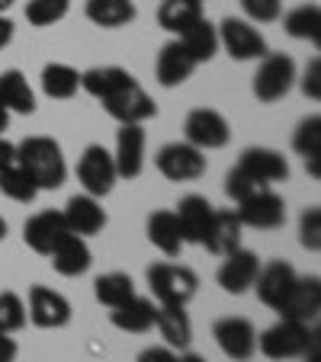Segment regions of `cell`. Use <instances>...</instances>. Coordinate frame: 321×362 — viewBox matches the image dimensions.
Returning a JSON list of instances; mask_svg holds the SVG:
<instances>
[{
  "mask_svg": "<svg viewBox=\"0 0 321 362\" xmlns=\"http://www.w3.org/2000/svg\"><path fill=\"white\" fill-rule=\"evenodd\" d=\"M16 164L33 177V183L39 189H58L64 183V177H68L62 144L42 135H33L16 144Z\"/></svg>",
  "mask_w": 321,
  "mask_h": 362,
  "instance_id": "obj_1",
  "label": "cell"
},
{
  "mask_svg": "<svg viewBox=\"0 0 321 362\" xmlns=\"http://www.w3.org/2000/svg\"><path fill=\"white\" fill-rule=\"evenodd\" d=\"M100 103H103V110L110 112L119 125H142V122H148V119L157 116L154 100H151L142 87H138L135 77L123 81L116 90H113V93L103 96Z\"/></svg>",
  "mask_w": 321,
  "mask_h": 362,
  "instance_id": "obj_2",
  "label": "cell"
},
{
  "mask_svg": "<svg viewBox=\"0 0 321 362\" xmlns=\"http://www.w3.org/2000/svg\"><path fill=\"white\" fill-rule=\"evenodd\" d=\"M148 286L157 305H186L196 295L199 279L193 269L177 267V263H154L148 267Z\"/></svg>",
  "mask_w": 321,
  "mask_h": 362,
  "instance_id": "obj_3",
  "label": "cell"
},
{
  "mask_svg": "<svg viewBox=\"0 0 321 362\" xmlns=\"http://www.w3.org/2000/svg\"><path fill=\"white\" fill-rule=\"evenodd\" d=\"M312 330L308 324H299V321H289V317H280L274 327H266L264 334L257 337V349L274 362H283V359H295L302 356V349L308 346L312 340Z\"/></svg>",
  "mask_w": 321,
  "mask_h": 362,
  "instance_id": "obj_4",
  "label": "cell"
},
{
  "mask_svg": "<svg viewBox=\"0 0 321 362\" xmlns=\"http://www.w3.org/2000/svg\"><path fill=\"white\" fill-rule=\"evenodd\" d=\"M77 180H81L84 192L94 199L110 196L113 186H116L119 173H116V160L103 144H90L84 148L81 160H77Z\"/></svg>",
  "mask_w": 321,
  "mask_h": 362,
  "instance_id": "obj_5",
  "label": "cell"
},
{
  "mask_svg": "<svg viewBox=\"0 0 321 362\" xmlns=\"http://www.w3.org/2000/svg\"><path fill=\"white\" fill-rule=\"evenodd\" d=\"M293 81H295V64L289 55H270L266 52L260 58V68L254 74V96L260 103H276L293 90Z\"/></svg>",
  "mask_w": 321,
  "mask_h": 362,
  "instance_id": "obj_6",
  "label": "cell"
},
{
  "mask_svg": "<svg viewBox=\"0 0 321 362\" xmlns=\"http://www.w3.org/2000/svg\"><path fill=\"white\" fill-rule=\"evenodd\" d=\"M154 164L171 183H186V180H199L205 173V154L193 148L190 141H171L157 151Z\"/></svg>",
  "mask_w": 321,
  "mask_h": 362,
  "instance_id": "obj_7",
  "label": "cell"
},
{
  "mask_svg": "<svg viewBox=\"0 0 321 362\" xmlns=\"http://www.w3.org/2000/svg\"><path fill=\"white\" fill-rule=\"evenodd\" d=\"M184 132H186V141L199 151H215L232 141V125L225 122V116L215 110H205V106H199V110H193L186 116Z\"/></svg>",
  "mask_w": 321,
  "mask_h": 362,
  "instance_id": "obj_8",
  "label": "cell"
},
{
  "mask_svg": "<svg viewBox=\"0 0 321 362\" xmlns=\"http://www.w3.org/2000/svg\"><path fill=\"white\" fill-rule=\"evenodd\" d=\"M219 45L225 48L235 62H257L266 55V39L247 20L228 16L219 26Z\"/></svg>",
  "mask_w": 321,
  "mask_h": 362,
  "instance_id": "obj_9",
  "label": "cell"
},
{
  "mask_svg": "<svg viewBox=\"0 0 321 362\" xmlns=\"http://www.w3.org/2000/svg\"><path fill=\"white\" fill-rule=\"evenodd\" d=\"M280 317L299 324H312L321 311V279L318 276H295L293 288L286 292V298L280 301Z\"/></svg>",
  "mask_w": 321,
  "mask_h": 362,
  "instance_id": "obj_10",
  "label": "cell"
},
{
  "mask_svg": "<svg viewBox=\"0 0 321 362\" xmlns=\"http://www.w3.org/2000/svg\"><path fill=\"white\" fill-rule=\"evenodd\" d=\"M238 218L244 228H257V231H270V228H280L286 221V202L276 196L274 189H260L251 199L238 202Z\"/></svg>",
  "mask_w": 321,
  "mask_h": 362,
  "instance_id": "obj_11",
  "label": "cell"
},
{
  "mask_svg": "<svg viewBox=\"0 0 321 362\" xmlns=\"http://www.w3.org/2000/svg\"><path fill=\"white\" fill-rule=\"evenodd\" d=\"M29 321L42 330H58L71 321V301L48 286L29 288Z\"/></svg>",
  "mask_w": 321,
  "mask_h": 362,
  "instance_id": "obj_12",
  "label": "cell"
},
{
  "mask_svg": "<svg viewBox=\"0 0 321 362\" xmlns=\"http://www.w3.org/2000/svg\"><path fill=\"white\" fill-rule=\"evenodd\" d=\"M212 337L219 343V349L235 362H247L257 349V330L247 317H222L215 327H212Z\"/></svg>",
  "mask_w": 321,
  "mask_h": 362,
  "instance_id": "obj_13",
  "label": "cell"
},
{
  "mask_svg": "<svg viewBox=\"0 0 321 362\" xmlns=\"http://www.w3.org/2000/svg\"><path fill=\"white\" fill-rule=\"evenodd\" d=\"M68 234H71V228L62 212H39L23 225V240L29 244V250L42 253V257H48Z\"/></svg>",
  "mask_w": 321,
  "mask_h": 362,
  "instance_id": "obj_14",
  "label": "cell"
},
{
  "mask_svg": "<svg viewBox=\"0 0 321 362\" xmlns=\"http://www.w3.org/2000/svg\"><path fill=\"white\" fill-rule=\"evenodd\" d=\"M260 273V260L257 253L251 250H232L225 253V263L219 267V273H215V279H219V286L225 288V292L232 295H244L247 288H254V279H257Z\"/></svg>",
  "mask_w": 321,
  "mask_h": 362,
  "instance_id": "obj_15",
  "label": "cell"
},
{
  "mask_svg": "<svg viewBox=\"0 0 321 362\" xmlns=\"http://www.w3.org/2000/svg\"><path fill=\"white\" fill-rule=\"evenodd\" d=\"M238 167L247 173V177H254L257 183H264V186L283 183V180L289 177L286 158H283L280 151H274V148H247L244 154H241Z\"/></svg>",
  "mask_w": 321,
  "mask_h": 362,
  "instance_id": "obj_16",
  "label": "cell"
},
{
  "mask_svg": "<svg viewBox=\"0 0 321 362\" xmlns=\"http://www.w3.org/2000/svg\"><path fill=\"white\" fill-rule=\"evenodd\" d=\"M212 202L205 196H184L177 205V225H180V238L184 244H203L205 231H209V221H212Z\"/></svg>",
  "mask_w": 321,
  "mask_h": 362,
  "instance_id": "obj_17",
  "label": "cell"
},
{
  "mask_svg": "<svg viewBox=\"0 0 321 362\" xmlns=\"http://www.w3.org/2000/svg\"><path fill=\"white\" fill-rule=\"evenodd\" d=\"M295 282V269L293 263L286 260H274V263H266V267H260L257 279H254V288H257V298L264 301L266 308H280V301L286 298V292L293 288Z\"/></svg>",
  "mask_w": 321,
  "mask_h": 362,
  "instance_id": "obj_18",
  "label": "cell"
},
{
  "mask_svg": "<svg viewBox=\"0 0 321 362\" xmlns=\"http://www.w3.org/2000/svg\"><path fill=\"white\" fill-rule=\"evenodd\" d=\"M196 68L199 64L193 62V55L180 45V39L167 42L154 62V74H157V83H161V87H180L184 81H190V74Z\"/></svg>",
  "mask_w": 321,
  "mask_h": 362,
  "instance_id": "obj_19",
  "label": "cell"
},
{
  "mask_svg": "<svg viewBox=\"0 0 321 362\" xmlns=\"http://www.w3.org/2000/svg\"><path fill=\"white\" fill-rule=\"evenodd\" d=\"M116 173L123 180H135L145 167V129L142 125H123L116 138Z\"/></svg>",
  "mask_w": 321,
  "mask_h": 362,
  "instance_id": "obj_20",
  "label": "cell"
},
{
  "mask_svg": "<svg viewBox=\"0 0 321 362\" xmlns=\"http://www.w3.org/2000/svg\"><path fill=\"white\" fill-rule=\"evenodd\" d=\"M64 221H68L71 234L77 238H90V234H100L103 225H106V212H103V205L96 202L94 196H71L68 205H64Z\"/></svg>",
  "mask_w": 321,
  "mask_h": 362,
  "instance_id": "obj_21",
  "label": "cell"
},
{
  "mask_svg": "<svg viewBox=\"0 0 321 362\" xmlns=\"http://www.w3.org/2000/svg\"><path fill=\"white\" fill-rule=\"evenodd\" d=\"M241 231H244V225H241L238 212H232V209H215L203 247H209L212 253L225 257V253H232L241 247Z\"/></svg>",
  "mask_w": 321,
  "mask_h": 362,
  "instance_id": "obj_22",
  "label": "cell"
},
{
  "mask_svg": "<svg viewBox=\"0 0 321 362\" xmlns=\"http://www.w3.org/2000/svg\"><path fill=\"white\" fill-rule=\"evenodd\" d=\"M52 257V267H55L58 276H68V279H74V276H84L90 269V263H94V253H90L87 240L77 238V234H68V238L62 240V244L55 247V250L48 253Z\"/></svg>",
  "mask_w": 321,
  "mask_h": 362,
  "instance_id": "obj_23",
  "label": "cell"
},
{
  "mask_svg": "<svg viewBox=\"0 0 321 362\" xmlns=\"http://www.w3.org/2000/svg\"><path fill=\"white\" fill-rule=\"evenodd\" d=\"M154 327L161 330L171 349H186L193 340V321L186 315V305H157Z\"/></svg>",
  "mask_w": 321,
  "mask_h": 362,
  "instance_id": "obj_24",
  "label": "cell"
},
{
  "mask_svg": "<svg viewBox=\"0 0 321 362\" xmlns=\"http://www.w3.org/2000/svg\"><path fill=\"white\" fill-rule=\"evenodd\" d=\"M154 315H157V305L151 298H138V295H132L125 305L113 308V327L125 330V334H145V330L154 327Z\"/></svg>",
  "mask_w": 321,
  "mask_h": 362,
  "instance_id": "obj_25",
  "label": "cell"
},
{
  "mask_svg": "<svg viewBox=\"0 0 321 362\" xmlns=\"http://www.w3.org/2000/svg\"><path fill=\"white\" fill-rule=\"evenodd\" d=\"M0 103L7 112H26V116L35 112V93L23 71L10 68L0 74Z\"/></svg>",
  "mask_w": 321,
  "mask_h": 362,
  "instance_id": "obj_26",
  "label": "cell"
},
{
  "mask_svg": "<svg viewBox=\"0 0 321 362\" xmlns=\"http://www.w3.org/2000/svg\"><path fill=\"white\" fill-rule=\"evenodd\" d=\"M180 45L193 55V62L203 64V62H209V58H215V52H219V29L212 26L205 16H199V20L180 35Z\"/></svg>",
  "mask_w": 321,
  "mask_h": 362,
  "instance_id": "obj_27",
  "label": "cell"
},
{
  "mask_svg": "<svg viewBox=\"0 0 321 362\" xmlns=\"http://www.w3.org/2000/svg\"><path fill=\"white\" fill-rule=\"evenodd\" d=\"M84 10H87V20L103 29H119L135 20V4L132 0H87Z\"/></svg>",
  "mask_w": 321,
  "mask_h": 362,
  "instance_id": "obj_28",
  "label": "cell"
},
{
  "mask_svg": "<svg viewBox=\"0 0 321 362\" xmlns=\"http://www.w3.org/2000/svg\"><path fill=\"white\" fill-rule=\"evenodd\" d=\"M148 240L167 257H177L184 238H180V225L174 212H151L148 215Z\"/></svg>",
  "mask_w": 321,
  "mask_h": 362,
  "instance_id": "obj_29",
  "label": "cell"
},
{
  "mask_svg": "<svg viewBox=\"0 0 321 362\" xmlns=\"http://www.w3.org/2000/svg\"><path fill=\"white\" fill-rule=\"evenodd\" d=\"M293 148L305 158V167L312 177H318V160H321V116H308L299 122L293 135Z\"/></svg>",
  "mask_w": 321,
  "mask_h": 362,
  "instance_id": "obj_30",
  "label": "cell"
},
{
  "mask_svg": "<svg viewBox=\"0 0 321 362\" xmlns=\"http://www.w3.org/2000/svg\"><path fill=\"white\" fill-rule=\"evenodd\" d=\"M42 90L52 100H71L81 90V74L71 64H45L42 68Z\"/></svg>",
  "mask_w": 321,
  "mask_h": 362,
  "instance_id": "obj_31",
  "label": "cell"
},
{
  "mask_svg": "<svg viewBox=\"0 0 321 362\" xmlns=\"http://www.w3.org/2000/svg\"><path fill=\"white\" fill-rule=\"evenodd\" d=\"M283 29H286L293 39L318 42L321 39V7L318 4H302V7L289 10L286 20H283Z\"/></svg>",
  "mask_w": 321,
  "mask_h": 362,
  "instance_id": "obj_32",
  "label": "cell"
},
{
  "mask_svg": "<svg viewBox=\"0 0 321 362\" xmlns=\"http://www.w3.org/2000/svg\"><path fill=\"white\" fill-rule=\"evenodd\" d=\"M199 16H203V10H199L196 4H186V0H164V4L157 7V23L174 35H184Z\"/></svg>",
  "mask_w": 321,
  "mask_h": 362,
  "instance_id": "obj_33",
  "label": "cell"
},
{
  "mask_svg": "<svg viewBox=\"0 0 321 362\" xmlns=\"http://www.w3.org/2000/svg\"><path fill=\"white\" fill-rule=\"evenodd\" d=\"M94 295L100 305L119 308L135 295V282H132V276H125V273H106L94 282Z\"/></svg>",
  "mask_w": 321,
  "mask_h": 362,
  "instance_id": "obj_34",
  "label": "cell"
},
{
  "mask_svg": "<svg viewBox=\"0 0 321 362\" xmlns=\"http://www.w3.org/2000/svg\"><path fill=\"white\" fill-rule=\"evenodd\" d=\"M0 192L7 199H13V202H35V196L42 189L33 183V177L20 164H10L0 170Z\"/></svg>",
  "mask_w": 321,
  "mask_h": 362,
  "instance_id": "obj_35",
  "label": "cell"
},
{
  "mask_svg": "<svg viewBox=\"0 0 321 362\" xmlns=\"http://www.w3.org/2000/svg\"><path fill=\"white\" fill-rule=\"evenodd\" d=\"M129 71H123V68H90V71H84L81 74V90H87L94 100H103L106 93H113V90L119 87L123 81H129Z\"/></svg>",
  "mask_w": 321,
  "mask_h": 362,
  "instance_id": "obj_36",
  "label": "cell"
},
{
  "mask_svg": "<svg viewBox=\"0 0 321 362\" xmlns=\"http://www.w3.org/2000/svg\"><path fill=\"white\" fill-rule=\"evenodd\" d=\"M71 10V0H29L26 4V20L33 26H52V23L64 20Z\"/></svg>",
  "mask_w": 321,
  "mask_h": 362,
  "instance_id": "obj_37",
  "label": "cell"
},
{
  "mask_svg": "<svg viewBox=\"0 0 321 362\" xmlns=\"http://www.w3.org/2000/svg\"><path fill=\"white\" fill-rule=\"evenodd\" d=\"M26 324V305L16 292H0V334H13Z\"/></svg>",
  "mask_w": 321,
  "mask_h": 362,
  "instance_id": "obj_38",
  "label": "cell"
},
{
  "mask_svg": "<svg viewBox=\"0 0 321 362\" xmlns=\"http://www.w3.org/2000/svg\"><path fill=\"white\" fill-rule=\"evenodd\" d=\"M260 189H270V186L257 183L254 177H247L241 167H235V170L225 177V192L235 199V202H244V199H251L254 192H260Z\"/></svg>",
  "mask_w": 321,
  "mask_h": 362,
  "instance_id": "obj_39",
  "label": "cell"
},
{
  "mask_svg": "<svg viewBox=\"0 0 321 362\" xmlns=\"http://www.w3.org/2000/svg\"><path fill=\"white\" fill-rule=\"evenodd\" d=\"M299 240H302V247H305V250H318V247H321V212H318V205H312V209H305V212H302Z\"/></svg>",
  "mask_w": 321,
  "mask_h": 362,
  "instance_id": "obj_40",
  "label": "cell"
},
{
  "mask_svg": "<svg viewBox=\"0 0 321 362\" xmlns=\"http://www.w3.org/2000/svg\"><path fill=\"white\" fill-rule=\"evenodd\" d=\"M241 7L254 23H274L283 13V0H241Z\"/></svg>",
  "mask_w": 321,
  "mask_h": 362,
  "instance_id": "obj_41",
  "label": "cell"
},
{
  "mask_svg": "<svg viewBox=\"0 0 321 362\" xmlns=\"http://www.w3.org/2000/svg\"><path fill=\"white\" fill-rule=\"evenodd\" d=\"M302 93L312 96V100H318L321 96V62L318 58H312V64L305 68V77H302Z\"/></svg>",
  "mask_w": 321,
  "mask_h": 362,
  "instance_id": "obj_42",
  "label": "cell"
},
{
  "mask_svg": "<svg viewBox=\"0 0 321 362\" xmlns=\"http://www.w3.org/2000/svg\"><path fill=\"white\" fill-rule=\"evenodd\" d=\"M138 362H177V353L171 346H148L138 356Z\"/></svg>",
  "mask_w": 321,
  "mask_h": 362,
  "instance_id": "obj_43",
  "label": "cell"
},
{
  "mask_svg": "<svg viewBox=\"0 0 321 362\" xmlns=\"http://www.w3.org/2000/svg\"><path fill=\"white\" fill-rule=\"evenodd\" d=\"M16 353H20V346H16V340L10 334H0V362H13Z\"/></svg>",
  "mask_w": 321,
  "mask_h": 362,
  "instance_id": "obj_44",
  "label": "cell"
},
{
  "mask_svg": "<svg viewBox=\"0 0 321 362\" xmlns=\"http://www.w3.org/2000/svg\"><path fill=\"white\" fill-rule=\"evenodd\" d=\"M10 164H16V144H10L7 138L0 135V170Z\"/></svg>",
  "mask_w": 321,
  "mask_h": 362,
  "instance_id": "obj_45",
  "label": "cell"
},
{
  "mask_svg": "<svg viewBox=\"0 0 321 362\" xmlns=\"http://www.w3.org/2000/svg\"><path fill=\"white\" fill-rule=\"evenodd\" d=\"M318 330H312V340H308V346L302 349V359L305 362H318V353H321V340H318Z\"/></svg>",
  "mask_w": 321,
  "mask_h": 362,
  "instance_id": "obj_46",
  "label": "cell"
},
{
  "mask_svg": "<svg viewBox=\"0 0 321 362\" xmlns=\"http://www.w3.org/2000/svg\"><path fill=\"white\" fill-rule=\"evenodd\" d=\"M10 39H13V23H10L7 16L0 13V48H7Z\"/></svg>",
  "mask_w": 321,
  "mask_h": 362,
  "instance_id": "obj_47",
  "label": "cell"
},
{
  "mask_svg": "<svg viewBox=\"0 0 321 362\" xmlns=\"http://www.w3.org/2000/svg\"><path fill=\"white\" fill-rule=\"evenodd\" d=\"M7 125H10V112L4 110V103H0V135L7 132Z\"/></svg>",
  "mask_w": 321,
  "mask_h": 362,
  "instance_id": "obj_48",
  "label": "cell"
},
{
  "mask_svg": "<svg viewBox=\"0 0 321 362\" xmlns=\"http://www.w3.org/2000/svg\"><path fill=\"white\" fill-rule=\"evenodd\" d=\"M177 362H205V359L196 353H184V356H177Z\"/></svg>",
  "mask_w": 321,
  "mask_h": 362,
  "instance_id": "obj_49",
  "label": "cell"
},
{
  "mask_svg": "<svg viewBox=\"0 0 321 362\" xmlns=\"http://www.w3.org/2000/svg\"><path fill=\"white\" fill-rule=\"evenodd\" d=\"M13 4H16V0H0V13H7V10L13 7Z\"/></svg>",
  "mask_w": 321,
  "mask_h": 362,
  "instance_id": "obj_50",
  "label": "cell"
},
{
  "mask_svg": "<svg viewBox=\"0 0 321 362\" xmlns=\"http://www.w3.org/2000/svg\"><path fill=\"white\" fill-rule=\"evenodd\" d=\"M4 238H7V221L0 218V240H4Z\"/></svg>",
  "mask_w": 321,
  "mask_h": 362,
  "instance_id": "obj_51",
  "label": "cell"
},
{
  "mask_svg": "<svg viewBox=\"0 0 321 362\" xmlns=\"http://www.w3.org/2000/svg\"><path fill=\"white\" fill-rule=\"evenodd\" d=\"M186 4H196V7H199V4H203V0H186Z\"/></svg>",
  "mask_w": 321,
  "mask_h": 362,
  "instance_id": "obj_52",
  "label": "cell"
}]
</instances>
